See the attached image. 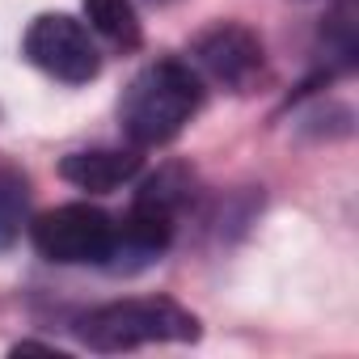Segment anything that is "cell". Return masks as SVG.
I'll list each match as a JSON object with an SVG mask.
<instances>
[{
	"label": "cell",
	"instance_id": "1",
	"mask_svg": "<svg viewBox=\"0 0 359 359\" xmlns=\"http://www.w3.org/2000/svg\"><path fill=\"white\" fill-rule=\"evenodd\" d=\"M203 106V81L182 60H156L148 64L118 102V127L135 148L169 144Z\"/></svg>",
	"mask_w": 359,
	"mask_h": 359
},
{
	"label": "cell",
	"instance_id": "2",
	"mask_svg": "<svg viewBox=\"0 0 359 359\" xmlns=\"http://www.w3.org/2000/svg\"><path fill=\"white\" fill-rule=\"evenodd\" d=\"M81 338L93 351H135L148 342H195L199 321L182 304L165 296L148 300H114L81 317Z\"/></svg>",
	"mask_w": 359,
	"mask_h": 359
},
{
	"label": "cell",
	"instance_id": "3",
	"mask_svg": "<svg viewBox=\"0 0 359 359\" xmlns=\"http://www.w3.org/2000/svg\"><path fill=\"white\" fill-rule=\"evenodd\" d=\"M30 237L47 262H60V266L102 262L106 266L114 250V220L93 203H64L55 212H43L30 224Z\"/></svg>",
	"mask_w": 359,
	"mask_h": 359
},
{
	"label": "cell",
	"instance_id": "4",
	"mask_svg": "<svg viewBox=\"0 0 359 359\" xmlns=\"http://www.w3.org/2000/svg\"><path fill=\"white\" fill-rule=\"evenodd\" d=\"M26 60L64 85H85L102 72V55L85 30V22L68 13H43L26 30Z\"/></svg>",
	"mask_w": 359,
	"mask_h": 359
},
{
	"label": "cell",
	"instance_id": "5",
	"mask_svg": "<svg viewBox=\"0 0 359 359\" xmlns=\"http://www.w3.org/2000/svg\"><path fill=\"white\" fill-rule=\"evenodd\" d=\"M195 55H199V64H203L216 81H224L229 89H245V85L262 72V43H258L250 30H241V26H216L212 34L199 39Z\"/></svg>",
	"mask_w": 359,
	"mask_h": 359
},
{
	"label": "cell",
	"instance_id": "6",
	"mask_svg": "<svg viewBox=\"0 0 359 359\" xmlns=\"http://www.w3.org/2000/svg\"><path fill=\"white\" fill-rule=\"evenodd\" d=\"M60 173L72 187L89 191V195H110L118 187H127L140 173V152L135 148H93V152H68L60 161Z\"/></svg>",
	"mask_w": 359,
	"mask_h": 359
},
{
	"label": "cell",
	"instance_id": "7",
	"mask_svg": "<svg viewBox=\"0 0 359 359\" xmlns=\"http://www.w3.org/2000/svg\"><path fill=\"white\" fill-rule=\"evenodd\" d=\"M85 22L93 34L110 39L114 47H140V18L131 0H85Z\"/></svg>",
	"mask_w": 359,
	"mask_h": 359
},
{
	"label": "cell",
	"instance_id": "8",
	"mask_svg": "<svg viewBox=\"0 0 359 359\" xmlns=\"http://www.w3.org/2000/svg\"><path fill=\"white\" fill-rule=\"evenodd\" d=\"M26 212H30L26 177L9 165H0V254L18 245V237L26 229Z\"/></svg>",
	"mask_w": 359,
	"mask_h": 359
}]
</instances>
